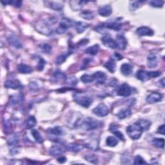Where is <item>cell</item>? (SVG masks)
Here are the masks:
<instances>
[{
    "label": "cell",
    "instance_id": "obj_1",
    "mask_svg": "<svg viewBox=\"0 0 165 165\" xmlns=\"http://www.w3.org/2000/svg\"><path fill=\"white\" fill-rule=\"evenodd\" d=\"M75 125L76 127L81 128L84 130L90 131L99 128L101 126V123L99 121H97L94 119L87 118L85 119H78Z\"/></svg>",
    "mask_w": 165,
    "mask_h": 165
},
{
    "label": "cell",
    "instance_id": "obj_2",
    "mask_svg": "<svg viewBox=\"0 0 165 165\" xmlns=\"http://www.w3.org/2000/svg\"><path fill=\"white\" fill-rule=\"evenodd\" d=\"M56 21L50 18L49 20H43L37 22L35 24V29L39 32L42 34L49 35L52 33V25L54 24Z\"/></svg>",
    "mask_w": 165,
    "mask_h": 165
},
{
    "label": "cell",
    "instance_id": "obj_3",
    "mask_svg": "<svg viewBox=\"0 0 165 165\" xmlns=\"http://www.w3.org/2000/svg\"><path fill=\"white\" fill-rule=\"evenodd\" d=\"M143 132L142 128L137 122L127 128V132L128 136L133 140L139 139Z\"/></svg>",
    "mask_w": 165,
    "mask_h": 165
},
{
    "label": "cell",
    "instance_id": "obj_4",
    "mask_svg": "<svg viewBox=\"0 0 165 165\" xmlns=\"http://www.w3.org/2000/svg\"><path fill=\"white\" fill-rule=\"evenodd\" d=\"M74 99L78 104L84 108H88L92 104V99L87 95L82 94L81 93H75L74 94Z\"/></svg>",
    "mask_w": 165,
    "mask_h": 165
},
{
    "label": "cell",
    "instance_id": "obj_5",
    "mask_svg": "<svg viewBox=\"0 0 165 165\" xmlns=\"http://www.w3.org/2000/svg\"><path fill=\"white\" fill-rule=\"evenodd\" d=\"M73 25V22L72 20L64 17L61 21L58 28L56 29V32L59 34H64L66 30L69 29Z\"/></svg>",
    "mask_w": 165,
    "mask_h": 165
},
{
    "label": "cell",
    "instance_id": "obj_6",
    "mask_svg": "<svg viewBox=\"0 0 165 165\" xmlns=\"http://www.w3.org/2000/svg\"><path fill=\"white\" fill-rule=\"evenodd\" d=\"M92 112L99 117H105L109 113V110L107 106L103 103H101L97 105L92 110Z\"/></svg>",
    "mask_w": 165,
    "mask_h": 165
},
{
    "label": "cell",
    "instance_id": "obj_7",
    "mask_svg": "<svg viewBox=\"0 0 165 165\" xmlns=\"http://www.w3.org/2000/svg\"><path fill=\"white\" fill-rule=\"evenodd\" d=\"M132 88L127 83H123L118 88V95L122 97H128L131 95Z\"/></svg>",
    "mask_w": 165,
    "mask_h": 165
},
{
    "label": "cell",
    "instance_id": "obj_8",
    "mask_svg": "<svg viewBox=\"0 0 165 165\" xmlns=\"http://www.w3.org/2000/svg\"><path fill=\"white\" fill-rule=\"evenodd\" d=\"M102 43L106 47H109L112 49L117 48V44L115 40L111 38V36L108 34L105 35L101 39Z\"/></svg>",
    "mask_w": 165,
    "mask_h": 165
},
{
    "label": "cell",
    "instance_id": "obj_9",
    "mask_svg": "<svg viewBox=\"0 0 165 165\" xmlns=\"http://www.w3.org/2000/svg\"><path fill=\"white\" fill-rule=\"evenodd\" d=\"M65 152V149L63 146L59 145L52 146L49 150V154L52 156H57V157L64 154Z\"/></svg>",
    "mask_w": 165,
    "mask_h": 165
},
{
    "label": "cell",
    "instance_id": "obj_10",
    "mask_svg": "<svg viewBox=\"0 0 165 165\" xmlns=\"http://www.w3.org/2000/svg\"><path fill=\"white\" fill-rule=\"evenodd\" d=\"M7 41L11 46L17 49H20L23 48V44H22L20 40L18 39L15 35H11L7 38Z\"/></svg>",
    "mask_w": 165,
    "mask_h": 165
},
{
    "label": "cell",
    "instance_id": "obj_11",
    "mask_svg": "<svg viewBox=\"0 0 165 165\" xmlns=\"http://www.w3.org/2000/svg\"><path fill=\"white\" fill-rule=\"evenodd\" d=\"M158 65V57L155 53H149L147 57V65L149 68H155Z\"/></svg>",
    "mask_w": 165,
    "mask_h": 165
},
{
    "label": "cell",
    "instance_id": "obj_12",
    "mask_svg": "<svg viewBox=\"0 0 165 165\" xmlns=\"http://www.w3.org/2000/svg\"><path fill=\"white\" fill-rule=\"evenodd\" d=\"M4 86L7 88L12 89H20L23 88L21 82L17 79H8L5 82Z\"/></svg>",
    "mask_w": 165,
    "mask_h": 165
},
{
    "label": "cell",
    "instance_id": "obj_13",
    "mask_svg": "<svg viewBox=\"0 0 165 165\" xmlns=\"http://www.w3.org/2000/svg\"><path fill=\"white\" fill-rule=\"evenodd\" d=\"M163 96L160 93L158 92H153L151 93L150 95H148L146 97L147 102L150 104H154L155 102H159L162 100Z\"/></svg>",
    "mask_w": 165,
    "mask_h": 165
},
{
    "label": "cell",
    "instance_id": "obj_14",
    "mask_svg": "<svg viewBox=\"0 0 165 165\" xmlns=\"http://www.w3.org/2000/svg\"><path fill=\"white\" fill-rule=\"evenodd\" d=\"M101 27H105L106 29H109L115 31H119L121 30L122 27V24L119 22H109V23H105L102 24Z\"/></svg>",
    "mask_w": 165,
    "mask_h": 165
},
{
    "label": "cell",
    "instance_id": "obj_15",
    "mask_svg": "<svg viewBox=\"0 0 165 165\" xmlns=\"http://www.w3.org/2000/svg\"><path fill=\"white\" fill-rule=\"evenodd\" d=\"M136 33L140 36H144V35L151 36L154 34V31L149 27H147V26H141V27L137 29Z\"/></svg>",
    "mask_w": 165,
    "mask_h": 165
},
{
    "label": "cell",
    "instance_id": "obj_16",
    "mask_svg": "<svg viewBox=\"0 0 165 165\" xmlns=\"http://www.w3.org/2000/svg\"><path fill=\"white\" fill-rule=\"evenodd\" d=\"M93 77L94 81H96L97 83L99 84H102L105 83L106 79V75L102 72L99 71V72H96L93 74Z\"/></svg>",
    "mask_w": 165,
    "mask_h": 165
},
{
    "label": "cell",
    "instance_id": "obj_17",
    "mask_svg": "<svg viewBox=\"0 0 165 165\" xmlns=\"http://www.w3.org/2000/svg\"><path fill=\"white\" fill-rule=\"evenodd\" d=\"M98 12H99V15L102 17H108L112 14V7L109 5H106L105 6L101 7L99 8V10H98Z\"/></svg>",
    "mask_w": 165,
    "mask_h": 165
},
{
    "label": "cell",
    "instance_id": "obj_18",
    "mask_svg": "<svg viewBox=\"0 0 165 165\" xmlns=\"http://www.w3.org/2000/svg\"><path fill=\"white\" fill-rule=\"evenodd\" d=\"M115 42H116L117 44V48L121 49V50H124V49L126 48L127 41L126 38H124L123 35H118L116 40H115Z\"/></svg>",
    "mask_w": 165,
    "mask_h": 165
},
{
    "label": "cell",
    "instance_id": "obj_19",
    "mask_svg": "<svg viewBox=\"0 0 165 165\" xmlns=\"http://www.w3.org/2000/svg\"><path fill=\"white\" fill-rule=\"evenodd\" d=\"M19 142V135L17 133H13L7 138V144L8 146H16Z\"/></svg>",
    "mask_w": 165,
    "mask_h": 165
},
{
    "label": "cell",
    "instance_id": "obj_20",
    "mask_svg": "<svg viewBox=\"0 0 165 165\" xmlns=\"http://www.w3.org/2000/svg\"><path fill=\"white\" fill-rule=\"evenodd\" d=\"M83 148V146L82 145L75 143V142H73V143H70L66 146V150L71 151V152H74V153L79 152V151H81Z\"/></svg>",
    "mask_w": 165,
    "mask_h": 165
},
{
    "label": "cell",
    "instance_id": "obj_21",
    "mask_svg": "<svg viewBox=\"0 0 165 165\" xmlns=\"http://www.w3.org/2000/svg\"><path fill=\"white\" fill-rule=\"evenodd\" d=\"M133 66L130 63H124L121 66V72L124 75H129L132 73Z\"/></svg>",
    "mask_w": 165,
    "mask_h": 165
},
{
    "label": "cell",
    "instance_id": "obj_22",
    "mask_svg": "<svg viewBox=\"0 0 165 165\" xmlns=\"http://www.w3.org/2000/svg\"><path fill=\"white\" fill-rule=\"evenodd\" d=\"M136 78H137V79H139L140 81L143 82L148 81L150 79L148 72H146V71L143 70H138L136 74Z\"/></svg>",
    "mask_w": 165,
    "mask_h": 165
},
{
    "label": "cell",
    "instance_id": "obj_23",
    "mask_svg": "<svg viewBox=\"0 0 165 165\" xmlns=\"http://www.w3.org/2000/svg\"><path fill=\"white\" fill-rule=\"evenodd\" d=\"M87 3L85 1H70V7L75 11L81 10L83 8L84 4Z\"/></svg>",
    "mask_w": 165,
    "mask_h": 165
},
{
    "label": "cell",
    "instance_id": "obj_24",
    "mask_svg": "<svg viewBox=\"0 0 165 165\" xmlns=\"http://www.w3.org/2000/svg\"><path fill=\"white\" fill-rule=\"evenodd\" d=\"M66 78V77L65 74L63 72H62L59 70L56 71V72L53 74V75H52L53 81L55 82H61V81H65Z\"/></svg>",
    "mask_w": 165,
    "mask_h": 165
},
{
    "label": "cell",
    "instance_id": "obj_25",
    "mask_svg": "<svg viewBox=\"0 0 165 165\" xmlns=\"http://www.w3.org/2000/svg\"><path fill=\"white\" fill-rule=\"evenodd\" d=\"M75 29H76L77 32L78 34H81L84 32L88 26L89 25L87 24V23H84V22H81V21H78V22H75Z\"/></svg>",
    "mask_w": 165,
    "mask_h": 165
},
{
    "label": "cell",
    "instance_id": "obj_26",
    "mask_svg": "<svg viewBox=\"0 0 165 165\" xmlns=\"http://www.w3.org/2000/svg\"><path fill=\"white\" fill-rule=\"evenodd\" d=\"M104 66L111 73H114L116 70V63H115L114 60L112 58L106 62L104 64Z\"/></svg>",
    "mask_w": 165,
    "mask_h": 165
},
{
    "label": "cell",
    "instance_id": "obj_27",
    "mask_svg": "<svg viewBox=\"0 0 165 165\" xmlns=\"http://www.w3.org/2000/svg\"><path fill=\"white\" fill-rule=\"evenodd\" d=\"M17 70L21 74H30L32 72L33 69L30 66L25 64H20L17 66Z\"/></svg>",
    "mask_w": 165,
    "mask_h": 165
},
{
    "label": "cell",
    "instance_id": "obj_28",
    "mask_svg": "<svg viewBox=\"0 0 165 165\" xmlns=\"http://www.w3.org/2000/svg\"><path fill=\"white\" fill-rule=\"evenodd\" d=\"M132 115L131 110L130 108H123L121 109L119 112L118 113L117 116L119 119H123L130 117Z\"/></svg>",
    "mask_w": 165,
    "mask_h": 165
},
{
    "label": "cell",
    "instance_id": "obj_29",
    "mask_svg": "<svg viewBox=\"0 0 165 165\" xmlns=\"http://www.w3.org/2000/svg\"><path fill=\"white\" fill-rule=\"evenodd\" d=\"M137 123L139 124L143 131L148 130L151 127V123L146 119H139L138 120Z\"/></svg>",
    "mask_w": 165,
    "mask_h": 165
},
{
    "label": "cell",
    "instance_id": "obj_30",
    "mask_svg": "<svg viewBox=\"0 0 165 165\" xmlns=\"http://www.w3.org/2000/svg\"><path fill=\"white\" fill-rule=\"evenodd\" d=\"M47 132L50 134L56 136H60L63 135V130H62V128L60 127H56L52 128H49L47 130Z\"/></svg>",
    "mask_w": 165,
    "mask_h": 165
},
{
    "label": "cell",
    "instance_id": "obj_31",
    "mask_svg": "<svg viewBox=\"0 0 165 165\" xmlns=\"http://www.w3.org/2000/svg\"><path fill=\"white\" fill-rule=\"evenodd\" d=\"M99 45L97 44H96L94 45L87 48L85 52L92 56H96L98 53V52H99Z\"/></svg>",
    "mask_w": 165,
    "mask_h": 165
},
{
    "label": "cell",
    "instance_id": "obj_32",
    "mask_svg": "<svg viewBox=\"0 0 165 165\" xmlns=\"http://www.w3.org/2000/svg\"><path fill=\"white\" fill-rule=\"evenodd\" d=\"M152 144L157 148H164V140L162 138H155L152 140Z\"/></svg>",
    "mask_w": 165,
    "mask_h": 165
},
{
    "label": "cell",
    "instance_id": "obj_33",
    "mask_svg": "<svg viewBox=\"0 0 165 165\" xmlns=\"http://www.w3.org/2000/svg\"><path fill=\"white\" fill-rule=\"evenodd\" d=\"M106 143L107 146H108L110 147H114L118 145V140L117 138H115L113 136H110L106 139Z\"/></svg>",
    "mask_w": 165,
    "mask_h": 165
},
{
    "label": "cell",
    "instance_id": "obj_34",
    "mask_svg": "<svg viewBox=\"0 0 165 165\" xmlns=\"http://www.w3.org/2000/svg\"><path fill=\"white\" fill-rule=\"evenodd\" d=\"M49 5H50V7L52 8V9L56 11H60L63 9V4L59 2H52L49 3Z\"/></svg>",
    "mask_w": 165,
    "mask_h": 165
},
{
    "label": "cell",
    "instance_id": "obj_35",
    "mask_svg": "<svg viewBox=\"0 0 165 165\" xmlns=\"http://www.w3.org/2000/svg\"><path fill=\"white\" fill-rule=\"evenodd\" d=\"M70 54V53H63V54H61V55L58 56L56 60V63L57 65H61L62 63H63Z\"/></svg>",
    "mask_w": 165,
    "mask_h": 165
},
{
    "label": "cell",
    "instance_id": "obj_36",
    "mask_svg": "<svg viewBox=\"0 0 165 165\" xmlns=\"http://www.w3.org/2000/svg\"><path fill=\"white\" fill-rule=\"evenodd\" d=\"M32 135L34 139L36 141L39 143H42L43 142V138L41 136V133H40L38 130H32Z\"/></svg>",
    "mask_w": 165,
    "mask_h": 165
},
{
    "label": "cell",
    "instance_id": "obj_37",
    "mask_svg": "<svg viewBox=\"0 0 165 165\" xmlns=\"http://www.w3.org/2000/svg\"><path fill=\"white\" fill-rule=\"evenodd\" d=\"M80 16H81L82 18L85 20H92L93 18V17H94L93 13L90 11H82L81 14H80Z\"/></svg>",
    "mask_w": 165,
    "mask_h": 165
},
{
    "label": "cell",
    "instance_id": "obj_38",
    "mask_svg": "<svg viewBox=\"0 0 165 165\" xmlns=\"http://www.w3.org/2000/svg\"><path fill=\"white\" fill-rule=\"evenodd\" d=\"M81 81L84 83H90L94 81L93 79V75H88V74H84L81 77Z\"/></svg>",
    "mask_w": 165,
    "mask_h": 165
},
{
    "label": "cell",
    "instance_id": "obj_39",
    "mask_svg": "<svg viewBox=\"0 0 165 165\" xmlns=\"http://www.w3.org/2000/svg\"><path fill=\"white\" fill-rule=\"evenodd\" d=\"M29 88L31 91L36 92L40 90L41 87L39 85L37 81H31L29 84Z\"/></svg>",
    "mask_w": 165,
    "mask_h": 165
},
{
    "label": "cell",
    "instance_id": "obj_40",
    "mask_svg": "<svg viewBox=\"0 0 165 165\" xmlns=\"http://www.w3.org/2000/svg\"><path fill=\"white\" fill-rule=\"evenodd\" d=\"M37 121L34 116L29 117L26 120V126L29 128H32L36 125Z\"/></svg>",
    "mask_w": 165,
    "mask_h": 165
},
{
    "label": "cell",
    "instance_id": "obj_41",
    "mask_svg": "<svg viewBox=\"0 0 165 165\" xmlns=\"http://www.w3.org/2000/svg\"><path fill=\"white\" fill-rule=\"evenodd\" d=\"M144 1H132L130 2V9L131 11H135L138 8L140 7V5H142V3H143Z\"/></svg>",
    "mask_w": 165,
    "mask_h": 165
},
{
    "label": "cell",
    "instance_id": "obj_42",
    "mask_svg": "<svg viewBox=\"0 0 165 165\" xmlns=\"http://www.w3.org/2000/svg\"><path fill=\"white\" fill-rule=\"evenodd\" d=\"M65 82L70 85L75 86L78 83V79L75 76H69L66 78Z\"/></svg>",
    "mask_w": 165,
    "mask_h": 165
},
{
    "label": "cell",
    "instance_id": "obj_43",
    "mask_svg": "<svg viewBox=\"0 0 165 165\" xmlns=\"http://www.w3.org/2000/svg\"><path fill=\"white\" fill-rule=\"evenodd\" d=\"M43 52L45 53H50L52 51V47L48 43H43L40 47Z\"/></svg>",
    "mask_w": 165,
    "mask_h": 165
},
{
    "label": "cell",
    "instance_id": "obj_44",
    "mask_svg": "<svg viewBox=\"0 0 165 165\" xmlns=\"http://www.w3.org/2000/svg\"><path fill=\"white\" fill-rule=\"evenodd\" d=\"M149 4L150 5V6L153 7L160 8V7H163V4H164V2L161 1V0H153V1L150 2Z\"/></svg>",
    "mask_w": 165,
    "mask_h": 165
},
{
    "label": "cell",
    "instance_id": "obj_45",
    "mask_svg": "<svg viewBox=\"0 0 165 165\" xmlns=\"http://www.w3.org/2000/svg\"><path fill=\"white\" fill-rule=\"evenodd\" d=\"M84 158H85V159L87 160V161H89L93 164H96L97 162V159L96 157V156L93 154L87 155L84 157Z\"/></svg>",
    "mask_w": 165,
    "mask_h": 165
},
{
    "label": "cell",
    "instance_id": "obj_46",
    "mask_svg": "<svg viewBox=\"0 0 165 165\" xmlns=\"http://www.w3.org/2000/svg\"><path fill=\"white\" fill-rule=\"evenodd\" d=\"M133 164H147L146 162L144 160V159L140 155H137L135 157L134 160H133Z\"/></svg>",
    "mask_w": 165,
    "mask_h": 165
},
{
    "label": "cell",
    "instance_id": "obj_47",
    "mask_svg": "<svg viewBox=\"0 0 165 165\" xmlns=\"http://www.w3.org/2000/svg\"><path fill=\"white\" fill-rule=\"evenodd\" d=\"M130 157H129V155L123 154L121 157V162L123 164H130Z\"/></svg>",
    "mask_w": 165,
    "mask_h": 165
},
{
    "label": "cell",
    "instance_id": "obj_48",
    "mask_svg": "<svg viewBox=\"0 0 165 165\" xmlns=\"http://www.w3.org/2000/svg\"><path fill=\"white\" fill-rule=\"evenodd\" d=\"M44 64H45V61H44V60L40 58L39 61L38 62V65H37L38 70H39V71H42L44 69Z\"/></svg>",
    "mask_w": 165,
    "mask_h": 165
},
{
    "label": "cell",
    "instance_id": "obj_49",
    "mask_svg": "<svg viewBox=\"0 0 165 165\" xmlns=\"http://www.w3.org/2000/svg\"><path fill=\"white\" fill-rule=\"evenodd\" d=\"M161 74L160 72L159 71H153V72H148V75L150 78H157Z\"/></svg>",
    "mask_w": 165,
    "mask_h": 165
},
{
    "label": "cell",
    "instance_id": "obj_50",
    "mask_svg": "<svg viewBox=\"0 0 165 165\" xmlns=\"http://www.w3.org/2000/svg\"><path fill=\"white\" fill-rule=\"evenodd\" d=\"M113 133L115 134V136H116L118 138H119V139L120 140H121V141H124V135L123 134V133L121 132L119 130H115L114 132H113Z\"/></svg>",
    "mask_w": 165,
    "mask_h": 165
},
{
    "label": "cell",
    "instance_id": "obj_51",
    "mask_svg": "<svg viewBox=\"0 0 165 165\" xmlns=\"http://www.w3.org/2000/svg\"><path fill=\"white\" fill-rule=\"evenodd\" d=\"M11 5L16 8H20L22 5V1H11Z\"/></svg>",
    "mask_w": 165,
    "mask_h": 165
},
{
    "label": "cell",
    "instance_id": "obj_52",
    "mask_svg": "<svg viewBox=\"0 0 165 165\" xmlns=\"http://www.w3.org/2000/svg\"><path fill=\"white\" fill-rule=\"evenodd\" d=\"M18 102V97L17 96H14L11 97V104L12 105H15L17 104V102Z\"/></svg>",
    "mask_w": 165,
    "mask_h": 165
},
{
    "label": "cell",
    "instance_id": "obj_53",
    "mask_svg": "<svg viewBox=\"0 0 165 165\" xmlns=\"http://www.w3.org/2000/svg\"><path fill=\"white\" fill-rule=\"evenodd\" d=\"M164 131H165V127H164V124H163V125L159 127V128H158V130H157V132L159 133H160V134H162V135H164Z\"/></svg>",
    "mask_w": 165,
    "mask_h": 165
},
{
    "label": "cell",
    "instance_id": "obj_54",
    "mask_svg": "<svg viewBox=\"0 0 165 165\" xmlns=\"http://www.w3.org/2000/svg\"><path fill=\"white\" fill-rule=\"evenodd\" d=\"M114 57L116 60H122L123 58V57L121 54H120V53H115Z\"/></svg>",
    "mask_w": 165,
    "mask_h": 165
},
{
    "label": "cell",
    "instance_id": "obj_55",
    "mask_svg": "<svg viewBox=\"0 0 165 165\" xmlns=\"http://www.w3.org/2000/svg\"><path fill=\"white\" fill-rule=\"evenodd\" d=\"M117 126H115V124H111V125H110V130L111 131V132H114V131H115V130H116V129H117Z\"/></svg>",
    "mask_w": 165,
    "mask_h": 165
},
{
    "label": "cell",
    "instance_id": "obj_56",
    "mask_svg": "<svg viewBox=\"0 0 165 165\" xmlns=\"http://www.w3.org/2000/svg\"><path fill=\"white\" fill-rule=\"evenodd\" d=\"M66 157H61L57 159V161H58L60 163H64L66 161Z\"/></svg>",
    "mask_w": 165,
    "mask_h": 165
},
{
    "label": "cell",
    "instance_id": "obj_57",
    "mask_svg": "<svg viewBox=\"0 0 165 165\" xmlns=\"http://www.w3.org/2000/svg\"><path fill=\"white\" fill-rule=\"evenodd\" d=\"M159 83H160V84H161V87L163 88H164V78H163L161 80H160Z\"/></svg>",
    "mask_w": 165,
    "mask_h": 165
}]
</instances>
